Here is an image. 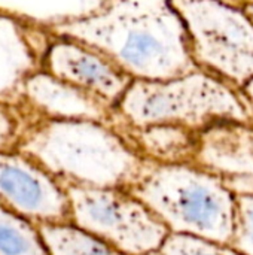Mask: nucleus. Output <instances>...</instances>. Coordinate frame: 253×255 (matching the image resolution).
Masks as SVG:
<instances>
[{"label":"nucleus","instance_id":"nucleus-1","mask_svg":"<svg viewBox=\"0 0 253 255\" xmlns=\"http://www.w3.org/2000/svg\"><path fill=\"white\" fill-rule=\"evenodd\" d=\"M52 33L97 49L133 79L169 81L200 69L171 0H112L98 13Z\"/></svg>","mask_w":253,"mask_h":255},{"label":"nucleus","instance_id":"nucleus-2","mask_svg":"<svg viewBox=\"0 0 253 255\" xmlns=\"http://www.w3.org/2000/svg\"><path fill=\"white\" fill-rule=\"evenodd\" d=\"M15 151L63 187L127 190L145 161L113 124L84 120L36 117L24 127Z\"/></svg>","mask_w":253,"mask_h":255},{"label":"nucleus","instance_id":"nucleus-3","mask_svg":"<svg viewBox=\"0 0 253 255\" xmlns=\"http://www.w3.org/2000/svg\"><path fill=\"white\" fill-rule=\"evenodd\" d=\"M170 233L228 244L234 235L236 196L212 173L192 164L145 160L127 188Z\"/></svg>","mask_w":253,"mask_h":255},{"label":"nucleus","instance_id":"nucleus-4","mask_svg":"<svg viewBox=\"0 0 253 255\" xmlns=\"http://www.w3.org/2000/svg\"><path fill=\"white\" fill-rule=\"evenodd\" d=\"M116 115L134 127L169 124L194 131L222 121L253 123V108L243 90L201 69L169 81L134 79Z\"/></svg>","mask_w":253,"mask_h":255},{"label":"nucleus","instance_id":"nucleus-5","mask_svg":"<svg viewBox=\"0 0 253 255\" xmlns=\"http://www.w3.org/2000/svg\"><path fill=\"white\" fill-rule=\"evenodd\" d=\"M180 15L195 63L243 90L253 81V21L222 0H171Z\"/></svg>","mask_w":253,"mask_h":255},{"label":"nucleus","instance_id":"nucleus-6","mask_svg":"<svg viewBox=\"0 0 253 255\" xmlns=\"http://www.w3.org/2000/svg\"><path fill=\"white\" fill-rule=\"evenodd\" d=\"M64 190L70 202V224L122 254H151L170 235L157 215L127 190L81 185H66Z\"/></svg>","mask_w":253,"mask_h":255},{"label":"nucleus","instance_id":"nucleus-7","mask_svg":"<svg viewBox=\"0 0 253 255\" xmlns=\"http://www.w3.org/2000/svg\"><path fill=\"white\" fill-rule=\"evenodd\" d=\"M0 202L36 224H70L64 187L16 151L0 149Z\"/></svg>","mask_w":253,"mask_h":255},{"label":"nucleus","instance_id":"nucleus-8","mask_svg":"<svg viewBox=\"0 0 253 255\" xmlns=\"http://www.w3.org/2000/svg\"><path fill=\"white\" fill-rule=\"evenodd\" d=\"M43 70L64 82L100 96L113 106H118L134 81L97 49L54 33L43 58Z\"/></svg>","mask_w":253,"mask_h":255},{"label":"nucleus","instance_id":"nucleus-9","mask_svg":"<svg viewBox=\"0 0 253 255\" xmlns=\"http://www.w3.org/2000/svg\"><path fill=\"white\" fill-rule=\"evenodd\" d=\"M192 164L215 175L234 196L253 194V123L222 121L201 130Z\"/></svg>","mask_w":253,"mask_h":255},{"label":"nucleus","instance_id":"nucleus-10","mask_svg":"<svg viewBox=\"0 0 253 255\" xmlns=\"http://www.w3.org/2000/svg\"><path fill=\"white\" fill-rule=\"evenodd\" d=\"M52 31L0 13V103L22 105L25 81L40 69Z\"/></svg>","mask_w":253,"mask_h":255},{"label":"nucleus","instance_id":"nucleus-11","mask_svg":"<svg viewBox=\"0 0 253 255\" xmlns=\"http://www.w3.org/2000/svg\"><path fill=\"white\" fill-rule=\"evenodd\" d=\"M22 103L37 117L112 124L116 106L100 96L64 82L46 70L33 73L24 85Z\"/></svg>","mask_w":253,"mask_h":255},{"label":"nucleus","instance_id":"nucleus-12","mask_svg":"<svg viewBox=\"0 0 253 255\" xmlns=\"http://www.w3.org/2000/svg\"><path fill=\"white\" fill-rule=\"evenodd\" d=\"M112 124L143 160L182 164L192 163L195 158L200 131L169 124L134 127L124 123L118 115H115Z\"/></svg>","mask_w":253,"mask_h":255},{"label":"nucleus","instance_id":"nucleus-13","mask_svg":"<svg viewBox=\"0 0 253 255\" xmlns=\"http://www.w3.org/2000/svg\"><path fill=\"white\" fill-rule=\"evenodd\" d=\"M110 1L112 0H0V13L52 31L61 25L98 13Z\"/></svg>","mask_w":253,"mask_h":255},{"label":"nucleus","instance_id":"nucleus-14","mask_svg":"<svg viewBox=\"0 0 253 255\" xmlns=\"http://www.w3.org/2000/svg\"><path fill=\"white\" fill-rule=\"evenodd\" d=\"M49 255H125L73 224H36Z\"/></svg>","mask_w":253,"mask_h":255},{"label":"nucleus","instance_id":"nucleus-15","mask_svg":"<svg viewBox=\"0 0 253 255\" xmlns=\"http://www.w3.org/2000/svg\"><path fill=\"white\" fill-rule=\"evenodd\" d=\"M0 255H49L36 223L0 202Z\"/></svg>","mask_w":253,"mask_h":255},{"label":"nucleus","instance_id":"nucleus-16","mask_svg":"<svg viewBox=\"0 0 253 255\" xmlns=\"http://www.w3.org/2000/svg\"><path fill=\"white\" fill-rule=\"evenodd\" d=\"M148 255H242L228 244H219L209 239L170 233L163 245Z\"/></svg>","mask_w":253,"mask_h":255},{"label":"nucleus","instance_id":"nucleus-17","mask_svg":"<svg viewBox=\"0 0 253 255\" xmlns=\"http://www.w3.org/2000/svg\"><path fill=\"white\" fill-rule=\"evenodd\" d=\"M230 247L242 255H253V194L236 196L234 235Z\"/></svg>","mask_w":253,"mask_h":255},{"label":"nucleus","instance_id":"nucleus-18","mask_svg":"<svg viewBox=\"0 0 253 255\" xmlns=\"http://www.w3.org/2000/svg\"><path fill=\"white\" fill-rule=\"evenodd\" d=\"M30 120L31 117L22 105L0 103V149L13 151Z\"/></svg>","mask_w":253,"mask_h":255},{"label":"nucleus","instance_id":"nucleus-19","mask_svg":"<svg viewBox=\"0 0 253 255\" xmlns=\"http://www.w3.org/2000/svg\"><path fill=\"white\" fill-rule=\"evenodd\" d=\"M231 6H236V7H240V9H246L249 6H253V0H222Z\"/></svg>","mask_w":253,"mask_h":255},{"label":"nucleus","instance_id":"nucleus-20","mask_svg":"<svg viewBox=\"0 0 253 255\" xmlns=\"http://www.w3.org/2000/svg\"><path fill=\"white\" fill-rule=\"evenodd\" d=\"M243 93L246 94V97L249 99V102H251V105H252L253 108V81H251V82L243 88Z\"/></svg>","mask_w":253,"mask_h":255},{"label":"nucleus","instance_id":"nucleus-21","mask_svg":"<svg viewBox=\"0 0 253 255\" xmlns=\"http://www.w3.org/2000/svg\"><path fill=\"white\" fill-rule=\"evenodd\" d=\"M245 10L248 12V15H249L251 18H252V21H253V6H249V7H246Z\"/></svg>","mask_w":253,"mask_h":255}]
</instances>
